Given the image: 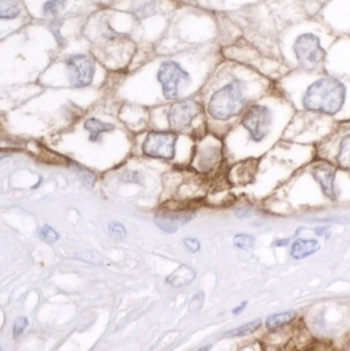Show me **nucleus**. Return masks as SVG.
I'll return each mask as SVG.
<instances>
[{
	"mask_svg": "<svg viewBox=\"0 0 350 351\" xmlns=\"http://www.w3.org/2000/svg\"><path fill=\"white\" fill-rule=\"evenodd\" d=\"M345 204H350V174L316 158L261 206L273 214H293Z\"/></svg>",
	"mask_w": 350,
	"mask_h": 351,
	"instance_id": "obj_1",
	"label": "nucleus"
},
{
	"mask_svg": "<svg viewBox=\"0 0 350 351\" xmlns=\"http://www.w3.org/2000/svg\"><path fill=\"white\" fill-rule=\"evenodd\" d=\"M275 88L296 112L320 115L338 123L350 121V78L326 72L291 71L275 82Z\"/></svg>",
	"mask_w": 350,
	"mask_h": 351,
	"instance_id": "obj_2",
	"label": "nucleus"
},
{
	"mask_svg": "<svg viewBox=\"0 0 350 351\" xmlns=\"http://www.w3.org/2000/svg\"><path fill=\"white\" fill-rule=\"evenodd\" d=\"M295 114L291 103L277 88L255 101L232 128L242 137L238 162L260 160L268 154L284 139Z\"/></svg>",
	"mask_w": 350,
	"mask_h": 351,
	"instance_id": "obj_3",
	"label": "nucleus"
},
{
	"mask_svg": "<svg viewBox=\"0 0 350 351\" xmlns=\"http://www.w3.org/2000/svg\"><path fill=\"white\" fill-rule=\"evenodd\" d=\"M336 37L320 19H303L279 34V58L290 72L321 73L325 71L329 49Z\"/></svg>",
	"mask_w": 350,
	"mask_h": 351,
	"instance_id": "obj_4",
	"label": "nucleus"
},
{
	"mask_svg": "<svg viewBox=\"0 0 350 351\" xmlns=\"http://www.w3.org/2000/svg\"><path fill=\"white\" fill-rule=\"evenodd\" d=\"M275 88V82L245 64H234L227 80L214 90L208 102V114L230 130L247 109Z\"/></svg>",
	"mask_w": 350,
	"mask_h": 351,
	"instance_id": "obj_5",
	"label": "nucleus"
},
{
	"mask_svg": "<svg viewBox=\"0 0 350 351\" xmlns=\"http://www.w3.org/2000/svg\"><path fill=\"white\" fill-rule=\"evenodd\" d=\"M245 38L264 55L279 58L277 39L290 25L308 18L300 0H264L244 10Z\"/></svg>",
	"mask_w": 350,
	"mask_h": 351,
	"instance_id": "obj_6",
	"label": "nucleus"
},
{
	"mask_svg": "<svg viewBox=\"0 0 350 351\" xmlns=\"http://www.w3.org/2000/svg\"><path fill=\"white\" fill-rule=\"evenodd\" d=\"M338 123V121L328 117L296 112L286 131L284 140L304 145L316 146L334 131Z\"/></svg>",
	"mask_w": 350,
	"mask_h": 351,
	"instance_id": "obj_7",
	"label": "nucleus"
},
{
	"mask_svg": "<svg viewBox=\"0 0 350 351\" xmlns=\"http://www.w3.org/2000/svg\"><path fill=\"white\" fill-rule=\"evenodd\" d=\"M316 158L350 174V121L339 123L334 131L316 146Z\"/></svg>",
	"mask_w": 350,
	"mask_h": 351,
	"instance_id": "obj_8",
	"label": "nucleus"
},
{
	"mask_svg": "<svg viewBox=\"0 0 350 351\" xmlns=\"http://www.w3.org/2000/svg\"><path fill=\"white\" fill-rule=\"evenodd\" d=\"M324 72L337 77L350 78V35L336 37L329 49Z\"/></svg>",
	"mask_w": 350,
	"mask_h": 351,
	"instance_id": "obj_9",
	"label": "nucleus"
},
{
	"mask_svg": "<svg viewBox=\"0 0 350 351\" xmlns=\"http://www.w3.org/2000/svg\"><path fill=\"white\" fill-rule=\"evenodd\" d=\"M318 18L336 36L350 35V0H331Z\"/></svg>",
	"mask_w": 350,
	"mask_h": 351,
	"instance_id": "obj_10",
	"label": "nucleus"
},
{
	"mask_svg": "<svg viewBox=\"0 0 350 351\" xmlns=\"http://www.w3.org/2000/svg\"><path fill=\"white\" fill-rule=\"evenodd\" d=\"M178 135L173 132H151L142 145V152L149 158L174 160Z\"/></svg>",
	"mask_w": 350,
	"mask_h": 351,
	"instance_id": "obj_11",
	"label": "nucleus"
},
{
	"mask_svg": "<svg viewBox=\"0 0 350 351\" xmlns=\"http://www.w3.org/2000/svg\"><path fill=\"white\" fill-rule=\"evenodd\" d=\"M158 82L162 84L164 98L175 100L179 97L181 84L189 80V74L176 62H164L158 73Z\"/></svg>",
	"mask_w": 350,
	"mask_h": 351,
	"instance_id": "obj_12",
	"label": "nucleus"
},
{
	"mask_svg": "<svg viewBox=\"0 0 350 351\" xmlns=\"http://www.w3.org/2000/svg\"><path fill=\"white\" fill-rule=\"evenodd\" d=\"M203 113V107L197 101H180L171 106L168 113V123L174 131H184L191 127L193 121Z\"/></svg>",
	"mask_w": 350,
	"mask_h": 351,
	"instance_id": "obj_13",
	"label": "nucleus"
},
{
	"mask_svg": "<svg viewBox=\"0 0 350 351\" xmlns=\"http://www.w3.org/2000/svg\"><path fill=\"white\" fill-rule=\"evenodd\" d=\"M66 64L72 86L75 88H86L92 84L96 72V66L90 57L86 55L72 56Z\"/></svg>",
	"mask_w": 350,
	"mask_h": 351,
	"instance_id": "obj_14",
	"label": "nucleus"
},
{
	"mask_svg": "<svg viewBox=\"0 0 350 351\" xmlns=\"http://www.w3.org/2000/svg\"><path fill=\"white\" fill-rule=\"evenodd\" d=\"M259 160H246L234 162L228 169L227 182L232 186L252 185L258 170Z\"/></svg>",
	"mask_w": 350,
	"mask_h": 351,
	"instance_id": "obj_15",
	"label": "nucleus"
},
{
	"mask_svg": "<svg viewBox=\"0 0 350 351\" xmlns=\"http://www.w3.org/2000/svg\"><path fill=\"white\" fill-rule=\"evenodd\" d=\"M322 249L320 239L314 237H297L290 245V256L294 260H303Z\"/></svg>",
	"mask_w": 350,
	"mask_h": 351,
	"instance_id": "obj_16",
	"label": "nucleus"
},
{
	"mask_svg": "<svg viewBox=\"0 0 350 351\" xmlns=\"http://www.w3.org/2000/svg\"><path fill=\"white\" fill-rule=\"evenodd\" d=\"M195 276H197V272L190 266L183 265L179 266L172 274L168 276L166 282L171 285V286L176 287V288H180V287L187 286V285L191 284L195 280Z\"/></svg>",
	"mask_w": 350,
	"mask_h": 351,
	"instance_id": "obj_17",
	"label": "nucleus"
},
{
	"mask_svg": "<svg viewBox=\"0 0 350 351\" xmlns=\"http://www.w3.org/2000/svg\"><path fill=\"white\" fill-rule=\"evenodd\" d=\"M297 319V313L295 311H286V313H275L269 315L265 322L269 331H277L286 326L290 325Z\"/></svg>",
	"mask_w": 350,
	"mask_h": 351,
	"instance_id": "obj_18",
	"label": "nucleus"
},
{
	"mask_svg": "<svg viewBox=\"0 0 350 351\" xmlns=\"http://www.w3.org/2000/svg\"><path fill=\"white\" fill-rule=\"evenodd\" d=\"M84 129L90 133V141H96L99 135L105 133V132L112 131L114 127L110 123H103L100 119L92 117V119H88L84 123Z\"/></svg>",
	"mask_w": 350,
	"mask_h": 351,
	"instance_id": "obj_19",
	"label": "nucleus"
},
{
	"mask_svg": "<svg viewBox=\"0 0 350 351\" xmlns=\"http://www.w3.org/2000/svg\"><path fill=\"white\" fill-rule=\"evenodd\" d=\"M331 0H300V3L308 18H318L323 8Z\"/></svg>",
	"mask_w": 350,
	"mask_h": 351,
	"instance_id": "obj_20",
	"label": "nucleus"
},
{
	"mask_svg": "<svg viewBox=\"0 0 350 351\" xmlns=\"http://www.w3.org/2000/svg\"><path fill=\"white\" fill-rule=\"evenodd\" d=\"M262 325L261 319H255L251 323L246 324V325L240 326L232 331L228 332L226 336L228 337H246V336L252 335L255 332L258 331Z\"/></svg>",
	"mask_w": 350,
	"mask_h": 351,
	"instance_id": "obj_21",
	"label": "nucleus"
},
{
	"mask_svg": "<svg viewBox=\"0 0 350 351\" xmlns=\"http://www.w3.org/2000/svg\"><path fill=\"white\" fill-rule=\"evenodd\" d=\"M69 167L80 178L82 183L86 187L92 188L94 186L95 182H96V176H95L92 171L88 170L84 167L79 166V165L75 164L73 162H70Z\"/></svg>",
	"mask_w": 350,
	"mask_h": 351,
	"instance_id": "obj_22",
	"label": "nucleus"
},
{
	"mask_svg": "<svg viewBox=\"0 0 350 351\" xmlns=\"http://www.w3.org/2000/svg\"><path fill=\"white\" fill-rule=\"evenodd\" d=\"M20 14V8L16 0H0L1 19H14Z\"/></svg>",
	"mask_w": 350,
	"mask_h": 351,
	"instance_id": "obj_23",
	"label": "nucleus"
},
{
	"mask_svg": "<svg viewBox=\"0 0 350 351\" xmlns=\"http://www.w3.org/2000/svg\"><path fill=\"white\" fill-rule=\"evenodd\" d=\"M255 241H256V239L254 235L249 234V233H238L234 237V247L244 250V251H250L251 249H253Z\"/></svg>",
	"mask_w": 350,
	"mask_h": 351,
	"instance_id": "obj_24",
	"label": "nucleus"
},
{
	"mask_svg": "<svg viewBox=\"0 0 350 351\" xmlns=\"http://www.w3.org/2000/svg\"><path fill=\"white\" fill-rule=\"evenodd\" d=\"M66 0H49L43 5L45 16H57L65 8Z\"/></svg>",
	"mask_w": 350,
	"mask_h": 351,
	"instance_id": "obj_25",
	"label": "nucleus"
},
{
	"mask_svg": "<svg viewBox=\"0 0 350 351\" xmlns=\"http://www.w3.org/2000/svg\"><path fill=\"white\" fill-rule=\"evenodd\" d=\"M155 223L164 232L166 233H175L178 230V224L174 221L168 219V217L158 213V216L155 217Z\"/></svg>",
	"mask_w": 350,
	"mask_h": 351,
	"instance_id": "obj_26",
	"label": "nucleus"
},
{
	"mask_svg": "<svg viewBox=\"0 0 350 351\" xmlns=\"http://www.w3.org/2000/svg\"><path fill=\"white\" fill-rule=\"evenodd\" d=\"M108 231L111 237L116 241H121L127 237V229L121 223L116 222V221L109 223Z\"/></svg>",
	"mask_w": 350,
	"mask_h": 351,
	"instance_id": "obj_27",
	"label": "nucleus"
},
{
	"mask_svg": "<svg viewBox=\"0 0 350 351\" xmlns=\"http://www.w3.org/2000/svg\"><path fill=\"white\" fill-rule=\"evenodd\" d=\"M41 239L49 243H53L59 239V233L49 225H43L39 230Z\"/></svg>",
	"mask_w": 350,
	"mask_h": 351,
	"instance_id": "obj_28",
	"label": "nucleus"
},
{
	"mask_svg": "<svg viewBox=\"0 0 350 351\" xmlns=\"http://www.w3.org/2000/svg\"><path fill=\"white\" fill-rule=\"evenodd\" d=\"M253 213H254V206H253V202H251V199L250 202H247L246 204L238 206L236 210V217L240 219L250 218Z\"/></svg>",
	"mask_w": 350,
	"mask_h": 351,
	"instance_id": "obj_29",
	"label": "nucleus"
},
{
	"mask_svg": "<svg viewBox=\"0 0 350 351\" xmlns=\"http://www.w3.org/2000/svg\"><path fill=\"white\" fill-rule=\"evenodd\" d=\"M27 326H28V319H27L26 317H16L14 323V329H12V333H14V337H18V336L25 331Z\"/></svg>",
	"mask_w": 350,
	"mask_h": 351,
	"instance_id": "obj_30",
	"label": "nucleus"
},
{
	"mask_svg": "<svg viewBox=\"0 0 350 351\" xmlns=\"http://www.w3.org/2000/svg\"><path fill=\"white\" fill-rule=\"evenodd\" d=\"M183 243H184L187 251L190 252V253H197V252L201 250V243H199V241H197V239H192V237L185 239L184 241H183Z\"/></svg>",
	"mask_w": 350,
	"mask_h": 351,
	"instance_id": "obj_31",
	"label": "nucleus"
},
{
	"mask_svg": "<svg viewBox=\"0 0 350 351\" xmlns=\"http://www.w3.org/2000/svg\"><path fill=\"white\" fill-rule=\"evenodd\" d=\"M203 300H205V296H203V293H199V294L195 295L192 300H191L190 304H189V311L195 313V311L201 309L203 304Z\"/></svg>",
	"mask_w": 350,
	"mask_h": 351,
	"instance_id": "obj_32",
	"label": "nucleus"
},
{
	"mask_svg": "<svg viewBox=\"0 0 350 351\" xmlns=\"http://www.w3.org/2000/svg\"><path fill=\"white\" fill-rule=\"evenodd\" d=\"M58 24H59L58 22L51 23V27H49V28H51V31L53 32V34L55 35V39H57V43H59V45H64L65 41H64L63 36H62L59 30L60 26H61V25L58 26Z\"/></svg>",
	"mask_w": 350,
	"mask_h": 351,
	"instance_id": "obj_33",
	"label": "nucleus"
},
{
	"mask_svg": "<svg viewBox=\"0 0 350 351\" xmlns=\"http://www.w3.org/2000/svg\"><path fill=\"white\" fill-rule=\"evenodd\" d=\"M291 239H279L275 241V245L277 247H283L291 245Z\"/></svg>",
	"mask_w": 350,
	"mask_h": 351,
	"instance_id": "obj_34",
	"label": "nucleus"
},
{
	"mask_svg": "<svg viewBox=\"0 0 350 351\" xmlns=\"http://www.w3.org/2000/svg\"><path fill=\"white\" fill-rule=\"evenodd\" d=\"M327 230H328V227L327 226H320L316 227V230H314V232H316V235H318V237H325L327 235Z\"/></svg>",
	"mask_w": 350,
	"mask_h": 351,
	"instance_id": "obj_35",
	"label": "nucleus"
},
{
	"mask_svg": "<svg viewBox=\"0 0 350 351\" xmlns=\"http://www.w3.org/2000/svg\"><path fill=\"white\" fill-rule=\"evenodd\" d=\"M247 305H248V302H247V301L240 303V306L236 307V308L232 311V313H234V315H240V313H242V311L246 309Z\"/></svg>",
	"mask_w": 350,
	"mask_h": 351,
	"instance_id": "obj_36",
	"label": "nucleus"
}]
</instances>
